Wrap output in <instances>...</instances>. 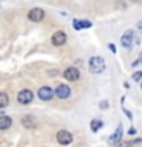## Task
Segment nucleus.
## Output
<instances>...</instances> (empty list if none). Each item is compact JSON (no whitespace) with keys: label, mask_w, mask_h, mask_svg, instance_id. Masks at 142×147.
I'll list each match as a JSON object with an SVG mask.
<instances>
[{"label":"nucleus","mask_w":142,"mask_h":147,"mask_svg":"<svg viewBox=\"0 0 142 147\" xmlns=\"http://www.w3.org/2000/svg\"><path fill=\"white\" fill-rule=\"evenodd\" d=\"M89 71L92 74H95V75H98V74H102L105 71V61L102 57H99V55H95V57H92L89 60Z\"/></svg>","instance_id":"nucleus-1"},{"label":"nucleus","mask_w":142,"mask_h":147,"mask_svg":"<svg viewBox=\"0 0 142 147\" xmlns=\"http://www.w3.org/2000/svg\"><path fill=\"white\" fill-rule=\"evenodd\" d=\"M124 113H125V115H127V117H128V118H130V121H131V119H133V115H131V112H128V110H127V109H124Z\"/></svg>","instance_id":"nucleus-19"},{"label":"nucleus","mask_w":142,"mask_h":147,"mask_svg":"<svg viewBox=\"0 0 142 147\" xmlns=\"http://www.w3.org/2000/svg\"><path fill=\"white\" fill-rule=\"evenodd\" d=\"M9 104V98L5 92H0V109H5Z\"/></svg>","instance_id":"nucleus-15"},{"label":"nucleus","mask_w":142,"mask_h":147,"mask_svg":"<svg viewBox=\"0 0 142 147\" xmlns=\"http://www.w3.org/2000/svg\"><path fill=\"white\" fill-rule=\"evenodd\" d=\"M131 146H133V144H131L130 141H122V142H119L116 147H131Z\"/></svg>","instance_id":"nucleus-17"},{"label":"nucleus","mask_w":142,"mask_h":147,"mask_svg":"<svg viewBox=\"0 0 142 147\" xmlns=\"http://www.w3.org/2000/svg\"><path fill=\"white\" fill-rule=\"evenodd\" d=\"M80 71H78L76 67H73V66H70V67H67L66 71H64V74H63V77L66 78L67 81H78L80 80Z\"/></svg>","instance_id":"nucleus-6"},{"label":"nucleus","mask_w":142,"mask_h":147,"mask_svg":"<svg viewBox=\"0 0 142 147\" xmlns=\"http://www.w3.org/2000/svg\"><path fill=\"white\" fill-rule=\"evenodd\" d=\"M141 89H142V81H141Z\"/></svg>","instance_id":"nucleus-24"},{"label":"nucleus","mask_w":142,"mask_h":147,"mask_svg":"<svg viewBox=\"0 0 142 147\" xmlns=\"http://www.w3.org/2000/svg\"><path fill=\"white\" fill-rule=\"evenodd\" d=\"M54 94L57 95V98H60V100H67L69 96H70V87L67 84H58Z\"/></svg>","instance_id":"nucleus-5"},{"label":"nucleus","mask_w":142,"mask_h":147,"mask_svg":"<svg viewBox=\"0 0 142 147\" xmlns=\"http://www.w3.org/2000/svg\"><path fill=\"white\" fill-rule=\"evenodd\" d=\"M133 40H135V31L133 29H127L121 37V45L125 49H130L133 46Z\"/></svg>","instance_id":"nucleus-3"},{"label":"nucleus","mask_w":142,"mask_h":147,"mask_svg":"<svg viewBox=\"0 0 142 147\" xmlns=\"http://www.w3.org/2000/svg\"><path fill=\"white\" fill-rule=\"evenodd\" d=\"M131 78H133L135 81H141V80H142V71H137V72H135Z\"/></svg>","instance_id":"nucleus-16"},{"label":"nucleus","mask_w":142,"mask_h":147,"mask_svg":"<svg viewBox=\"0 0 142 147\" xmlns=\"http://www.w3.org/2000/svg\"><path fill=\"white\" fill-rule=\"evenodd\" d=\"M57 141H58V144H61V146H69L73 141V135L69 130H60L57 133Z\"/></svg>","instance_id":"nucleus-4"},{"label":"nucleus","mask_w":142,"mask_h":147,"mask_svg":"<svg viewBox=\"0 0 142 147\" xmlns=\"http://www.w3.org/2000/svg\"><path fill=\"white\" fill-rule=\"evenodd\" d=\"M66 40H67V35H66L64 31H57L52 35V45L54 46H63L64 43H66Z\"/></svg>","instance_id":"nucleus-7"},{"label":"nucleus","mask_w":142,"mask_h":147,"mask_svg":"<svg viewBox=\"0 0 142 147\" xmlns=\"http://www.w3.org/2000/svg\"><path fill=\"white\" fill-rule=\"evenodd\" d=\"M109 49H110V51H112V52H113V54H116V46H115L113 43H110V45H109Z\"/></svg>","instance_id":"nucleus-18"},{"label":"nucleus","mask_w":142,"mask_h":147,"mask_svg":"<svg viewBox=\"0 0 142 147\" xmlns=\"http://www.w3.org/2000/svg\"><path fill=\"white\" fill-rule=\"evenodd\" d=\"M102 126H104V123L101 121V119H92V123H90V129H92V132H98Z\"/></svg>","instance_id":"nucleus-14"},{"label":"nucleus","mask_w":142,"mask_h":147,"mask_svg":"<svg viewBox=\"0 0 142 147\" xmlns=\"http://www.w3.org/2000/svg\"><path fill=\"white\" fill-rule=\"evenodd\" d=\"M92 26V22L89 20H73V29L80 31V29H89Z\"/></svg>","instance_id":"nucleus-11"},{"label":"nucleus","mask_w":142,"mask_h":147,"mask_svg":"<svg viewBox=\"0 0 142 147\" xmlns=\"http://www.w3.org/2000/svg\"><path fill=\"white\" fill-rule=\"evenodd\" d=\"M141 63H142V52H141Z\"/></svg>","instance_id":"nucleus-23"},{"label":"nucleus","mask_w":142,"mask_h":147,"mask_svg":"<svg viewBox=\"0 0 142 147\" xmlns=\"http://www.w3.org/2000/svg\"><path fill=\"white\" fill-rule=\"evenodd\" d=\"M11 126H12V119L9 117H6V115H2L0 117V130H6Z\"/></svg>","instance_id":"nucleus-12"},{"label":"nucleus","mask_w":142,"mask_h":147,"mask_svg":"<svg viewBox=\"0 0 142 147\" xmlns=\"http://www.w3.org/2000/svg\"><path fill=\"white\" fill-rule=\"evenodd\" d=\"M21 123H23V126L27 127V129H34V127L37 126L35 118L31 117V115H27V117H23V118H21Z\"/></svg>","instance_id":"nucleus-13"},{"label":"nucleus","mask_w":142,"mask_h":147,"mask_svg":"<svg viewBox=\"0 0 142 147\" xmlns=\"http://www.w3.org/2000/svg\"><path fill=\"white\" fill-rule=\"evenodd\" d=\"M27 17H29L31 22H41L44 18V11L41 8H34V9H31V11H29Z\"/></svg>","instance_id":"nucleus-9"},{"label":"nucleus","mask_w":142,"mask_h":147,"mask_svg":"<svg viewBox=\"0 0 142 147\" xmlns=\"http://www.w3.org/2000/svg\"><path fill=\"white\" fill-rule=\"evenodd\" d=\"M137 28H139V29H142V20L137 22Z\"/></svg>","instance_id":"nucleus-21"},{"label":"nucleus","mask_w":142,"mask_h":147,"mask_svg":"<svg viewBox=\"0 0 142 147\" xmlns=\"http://www.w3.org/2000/svg\"><path fill=\"white\" fill-rule=\"evenodd\" d=\"M121 140H122V126L119 124L118 129L112 133V136L109 138V144H112V146H118L119 142H121Z\"/></svg>","instance_id":"nucleus-10"},{"label":"nucleus","mask_w":142,"mask_h":147,"mask_svg":"<svg viewBox=\"0 0 142 147\" xmlns=\"http://www.w3.org/2000/svg\"><path fill=\"white\" fill-rule=\"evenodd\" d=\"M32 100H34V94L31 89H21L17 95V101L20 104H29Z\"/></svg>","instance_id":"nucleus-2"},{"label":"nucleus","mask_w":142,"mask_h":147,"mask_svg":"<svg viewBox=\"0 0 142 147\" xmlns=\"http://www.w3.org/2000/svg\"><path fill=\"white\" fill-rule=\"evenodd\" d=\"M52 96H54V90L49 86H41L38 89V98L40 100L49 101V100H52Z\"/></svg>","instance_id":"nucleus-8"},{"label":"nucleus","mask_w":142,"mask_h":147,"mask_svg":"<svg viewBox=\"0 0 142 147\" xmlns=\"http://www.w3.org/2000/svg\"><path fill=\"white\" fill-rule=\"evenodd\" d=\"M107 106H109V104H107V103H104V101L101 103V107H102V109H104V107H107Z\"/></svg>","instance_id":"nucleus-22"},{"label":"nucleus","mask_w":142,"mask_h":147,"mask_svg":"<svg viewBox=\"0 0 142 147\" xmlns=\"http://www.w3.org/2000/svg\"><path fill=\"white\" fill-rule=\"evenodd\" d=\"M128 133H130V135H135V133H136V129H135V127H131L130 130H128Z\"/></svg>","instance_id":"nucleus-20"}]
</instances>
